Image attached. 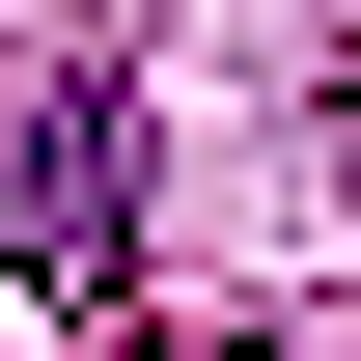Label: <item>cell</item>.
Masks as SVG:
<instances>
[{
	"mask_svg": "<svg viewBox=\"0 0 361 361\" xmlns=\"http://www.w3.org/2000/svg\"><path fill=\"white\" fill-rule=\"evenodd\" d=\"M28 278H56V306H111V278H139V111H111V84L28 111Z\"/></svg>",
	"mask_w": 361,
	"mask_h": 361,
	"instance_id": "cell-1",
	"label": "cell"
}]
</instances>
